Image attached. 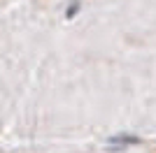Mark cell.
Here are the masks:
<instances>
[{"label":"cell","instance_id":"2","mask_svg":"<svg viewBox=\"0 0 156 153\" xmlns=\"http://www.w3.org/2000/svg\"><path fill=\"white\" fill-rule=\"evenodd\" d=\"M79 7H82V5H79V0H75V2L70 5V9H65V19H72V16L79 12Z\"/></svg>","mask_w":156,"mask_h":153},{"label":"cell","instance_id":"1","mask_svg":"<svg viewBox=\"0 0 156 153\" xmlns=\"http://www.w3.org/2000/svg\"><path fill=\"white\" fill-rule=\"evenodd\" d=\"M140 137L137 134H128V132H121V134H112L110 139H107V148H112V151H121V148H126V146H137L140 144Z\"/></svg>","mask_w":156,"mask_h":153}]
</instances>
